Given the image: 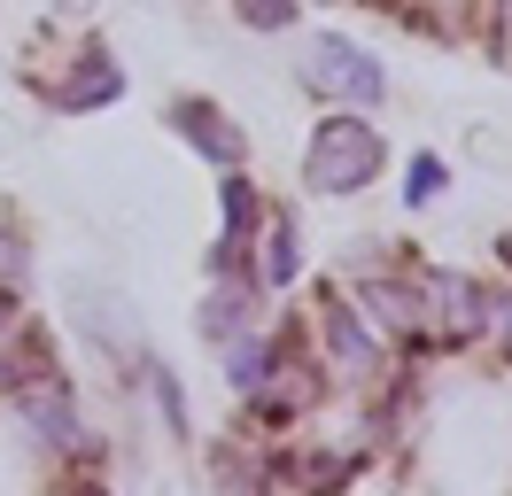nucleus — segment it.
<instances>
[{"label": "nucleus", "instance_id": "nucleus-1", "mask_svg": "<svg viewBox=\"0 0 512 496\" xmlns=\"http://www.w3.org/2000/svg\"><path fill=\"white\" fill-rule=\"evenodd\" d=\"M381 132L357 117V109H334V117H319V132H311V155H303V179L319 186V194H357V186L381 179Z\"/></svg>", "mask_w": 512, "mask_h": 496}, {"label": "nucleus", "instance_id": "nucleus-2", "mask_svg": "<svg viewBox=\"0 0 512 496\" xmlns=\"http://www.w3.org/2000/svg\"><path fill=\"white\" fill-rule=\"evenodd\" d=\"M303 86L311 93H326V101H342V109H373L388 93V78H381V62L365 55V47H350V39H311L303 47Z\"/></svg>", "mask_w": 512, "mask_h": 496}, {"label": "nucleus", "instance_id": "nucleus-3", "mask_svg": "<svg viewBox=\"0 0 512 496\" xmlns=\"http://www.w3.org/2000/svg\"><path fill=\"white\" fill-rule=\"evenodd\" d=\"M419 287H427V326H443V334L489 326V287H474L466 272H419Z\"/></svg>", "mask_w": 512, "mask_h": 496}, {"label": "nucleus", "instance_id": "nucleus-4", "mask_svg": "<svg viewBox=\"0 0 512 496\" xmlns=\"http://www.w3.org/2000/svg\"><path fill=\"white\" fill-rule=\"evenodd\" d=\"M357 303L381 318L388 334H427V287L412 279H388V272H357Z\"/></svg>", "mask_w": 512, "mask_h": 496}, {"label": "nucleus", "instance_id": "nucleus-5", "mask_svg": "<svg viewBox=\"0 0 512 496\" xmlns=\"http://www.w3.org/2000/svg\"><path fill=\"white\" fill-rule=\"evenodd\" d=\"M24 419H32V434L47 442V450H86V427H78V403H70V388L55 380V372L24 380Z\"/></svg>", "mask_w": 512, "mask_h": 496}, {"label": "nucleus", "instance_id": "nucleus-6", "mask_svg": "<svg viewBox=\"0 0 512 496\" xmlns=\"http://www.w3.org/2000/svg\"><path fill=\"white\" fill-rule=\"evenodd\" d=\"M171 132L187 140L194 155H210V163H241V132H233V117H225L218 101H171Z\"/></svg>", "mask_w": 512, "mask_h": 496}, {"label": "nucleus", "instance_id": "nucleus-7", "mask_svg": "<svg viewBox=\"0 0 512 496\" xmlns=\"http://www.w3.org/2000/svg\"><path fill=\"white\" fill-rule=\"evenodd\" d=\"M326 357L342 372H381V341H373V326L350 303H326Z\"/></svg>", "mask_w": 512, "mask_h": 496}, {"label": "nucleus", "instance_id": "nucleus-8", "mask_svg": "<svg viewBox=\"0 0 512 496\" xmlns=\"http://www.w3.org/2000/svg\"><path fill=\"white\" fill-rule=\"evenodd\" d=\"M249 334V287L233 279V287H210V303H202V341H241Z\"/></svg>", "mask_w": 512, "mask_h": 496}, {"label": "nucleus", "instance_id": "nucleus-9", "mask_svg": "<svg viewBox=\"0 0 512 496\" xmlns=\"http://www.w3.org/2000/svg\"><path fill=\"white\" fill-rule=\"evenodd\" d=\"M78 62H86V70L55 93L63 109H94V101H117V93H125V78H117V62H109V55H78Z\"/></svg>", "mask_w": 512, "mask_h": 496}, {"label": "nucleus", "instance_id": "nucleus-10", "mask_svg": "<svg viewBox=\"0 0 512 496\" xmlns=\"http://www.w3.org/2000/svg\"><path fill=\"white\" fill-rule=\"evenodd\" d=\"M32 372H47V357L32 349V326L0 303V380H32Z\"/></svg>", "mask_w": 512, "mask_h": 496}, {"label": "nucleus", "instance_id": "nucleus-11", "mask_svg": "<svg viewBox=\"0 0 512 496\" xmlns=\"http://www.w3.org/2000/svg\"><path fill=\"white\" fill-rule=\"evenodd\" d=\"M303 272V233H295V217H272L264 225V287H288Z\"/></svg>", "mask_w": 512, "mask_h": 496}, {"label": "nucleus", "instance_id": "nucleus-12", "mask_svg": "<svg viewBox=\"0 0 512 496\" xmlns=\"http://www.w3.org/2000/svg\"><path fill=\"white\" fill-rule=\"evenodd\" d=\"M233 16L249 31H288L295 24V0H233Z\"/></svg>", "mask_w": 512, "mask_h": 496}, {"label": "nucleus", "instance_id": "nucleus-13", "mask_svg": "<svg viewBox=\"0 0 512 496\" xmlns=\"http://www.w3.org/2000/svg\"><path fill=\"white\" fill-rule=\"evenodd\" d=\"M435 194H443V155H412V179H404V202H435Z\"/></svg>", "mask_w": 512, "mask_h": 496}, {"label": "nucleus", "instance_id": "nucleus-14", "mask_svg": "<svg viewBox=\"0 0 512 496\" xmlns=\"http://www.w3.org/2000/svg\"><path fill=\"white\" fill-rule=\"evenodd\" d=\"M156 403H163V419H171V434H187V396H179L171 365H156Z\"/></svg>", "mask_w": 512, "mask_h": 496}, {"label": "nucleus", "instance_id": "nucleus-15", "mask_svg": "<svg viewBox=\"0 0 512 496\" xmlns=\"http://www.w3.org/2000/svg\"><path fill=\"white\" fill-rule=\"evenodd\" d=\"M489 326L512 341V287H505V295H489Z\"/></svg>", "mask_w": 512, "mask_h": 496}, {"label": "nucleus", "instance_id": "nucleus-16", "mask_svg": "<svg viewBox=\"0 0 512 496\" xmlns=\"http://www.w3.org/2000/svg\"><path fill=\"white\" fill-rule=\"evenodd\" d=\"M497 55H505V70H512V0H497Z\"/></svg>", "mask_w": 512, "mask_h": 496}, {"label": "nucleus", "instance_id": "nucleus-17", "mask_svg": "<svg viewBox=\"0 0 512 496\" xmlns=\"http://www.w3.org/2000/svg\"><path fill=\"white\" fill-rule=\"evenodd\" d=\"M505 264H512V233H505Z\"/></svg>", "mask_w": 512, "mask_h": 496}, {"label": "nucleus", "instance_id": "nucleus-18", "mask_svg": "<svg viewBox=\"0 0 512 496\" xmlns=\"http://www.w3.org/2000/svg\"><path fill=\"white\" fill-rule=\"evenodd\" d=\"M443 8H466V0H443Z\"/></svg>", "mask_w": 512, "mask_h": 496}]
</instances>
